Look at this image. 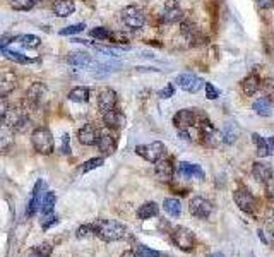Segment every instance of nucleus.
<instances>
[{"label": "nucleus", "mask_w": 274, "mask_h": 257, "mask_svg": "<svg viewBox=\"0 0 274 257\" xmlns=\"http://www.w3.org/2000/svg\"><path fill=\"white\" fill-rule=\"evenodd\" d=\"M112 35H113V31H110L108 27H103V26H98V27H94V30H91V36L100 41H110Z\"/></svg>", "instance_id": "33"}, {"label": "nucleus", "mask_w": 274, "mask_h": 257, "mask_svg": "<svg viewBox=\"0 0 274 257\" xmlns=\"http://www.w3.org/2000/svg\"><path fill=\"white\" fill-rule=\"evenodd\" d=\"M46 195V184L45 180H38L35 184V189H33V194H31V199L28 203V208H26V216L31 218L35 216L38 209L41 208V203H43Z\"/></svg>", "instance_id": "7"}, {"label": "nucleus", "mask_w": 274, "mask_h": 257, "mask_svg": "<svg viewBox=\"0 0 274 257\" xmlns=\"http://www.w3.org/2000/svg\"><path fill=\"white\" fill-rule=\"evenodd\" d=\"M67 98L74 103H86L89 100V90L86 86H77L69 91Z\"/></svg>", "instance_id": "28"}, {"label": "nucleus", "mask_w": 274, "mask_h": 257, "mask_svg": "<svg viewBox=\"0 0 274 257\" xmlns=\"http://www.w3.org/2000/svg\"><path fill=\"white\" fill-rule=\"evenodd\" d=\"M117 93L112 88H103V90L98 93V108L101 110V113H106L113 108H117Z\"/></svg>", "instance_id": "14"}, {"label": "nucleus", "mask_w": 274, "mask_h": 257, "mask_svg": "<svg viewBox=\"0 0 274 257\" xmlns=\"http://www.w3.org/2000/svg\"><path fill=\"white\" fill-rule=\"evenodd\" d=\"M173 95H175V86H173V84H167L163 90L158 91V96L161 98V100H168V98H172Z\"/></svg>", "instance_id": "43"}, {"label": "nucleus", "mask_w": 274, "mask_h": 257, "mask_svg": "<svg viewBox=\"0 0 274 257\" xmlns=\"http://www.w3.org/2000/svg\"><path fill=\"white\" fill-rule=\"evenodd\" d=\"M209 257H225V255L221 254V252H214V254H211Z\"/></svg>", "instance_id": "54"}, {"label": "nucleus", "mask_w": 274, "mask_h": 257, "mask_svg": "<svg viewBox=\"0 0 274 257\" xmlns=\"http://www.w3.org/2000/svg\"><path fill=\"white\" fill-rule=\"evenodd\" d=\"M135 254H137V257H159L158 250L149 249V247H146L143 244H139L135 247Z\"/></svg>", "instance_id": "39"}, {"label": "nucleus", "mask_w": 274, "mask_h": 257, "mask_svg": "<svg viewBox=\"0 0 274 257\" xmlns=\"http://www.w3.org/2000/svg\"><path fill=\"white\" fill-rule=\"evenodd\" d=\"M178 175H180V179H197V180H204L206 177L201 165H194V163L188 161L178 163Z\"/></svg>", "instance_id": "17"}, {"label": "nucleus", "mask_w": 274, "mask_h": 257, "mask_svg": "<svg viewBox=\"0 0 274 257\" xmlns=\"http://www.w3.org/2000/svg\"><path fill=\"white\" fill-rule=\"evenodd\" d=\"M120 257H137V254H135L134 250H125Z\"/></svg>", "instance_id": "52"}, {"label": "nucleus", "mask_w": 274, "mask_h": 257, "mask_svg": "<svg viewBox=\"0 0 274 257\" xmlns=\"http://www.w3.org/2000/svg\"><path fill=\"white\" fill-rule=\"evenodd\" d=\"M159 213V206L156 203H146L139 208V211H137V216L139 219H149L156 216V214Z\"/></svg>", "instance_id": "29"}, {"label": "nucleus", "mask_w": 274, "mask_h": 257, "mask_svg": "<svg viewBox=\"0 0 274 257\" xmlns=\"http://www.w3.org/2000/svg\"><path fill=\"white\" fill-rule=\"evenodd\" d=\"M165 6H178V0H167Z\"/></svg>", "instance_id": "53"}, {"label": "nucleus", "mask_w": 274, "mask_h": 257, "mask_svg": "<svg viewBox=\"0 0 274 257\" xmlns=\"http://www.w3.org/2000/svg\"><path fill=\"white\" fill-rule=\"evenodd\" d=\"M252 108L254 111H256L257 115H261V117H271L274 113V103L269 100V98H259V100L254 101V105H252Z\"/></svg>", "instance_id": "24"}, {"label": "nucleus", "mask_w": 274, "mask_h": 257, "mask_svg": "<svg viewBox=\"0 0 274 257\" xmlns=\"http://www.w3.org/2000/svg\"><path fill=\"white\" fill-rule=\"evenodd\" d=\"M9 113V105L4 98H0V124L6 122V117Z\"/></svg>", "instance_id": "46"}, {"label": "nucleus", "mask_w": 274, "mask_h": 257, "mask_svg": "<svg viewBox=\"0 0 274 257\" xmlns=\"http://www.w3.org/2000/svg\"><path fill=\"white\" fill-rule=\"evenodd\" d=\"M161 21L165 24H175L183 21V11L178 6H165L161 12Z\"/></svg>", "instance_id": "20"}, {"label": "nucleus", "mask_w": 274, "mask_h": 257, "mask_svg": "<svg viewBox=\"0 0 274 257\" xmlns=\"http://www.w3.org/2000/svg\"><path fill=\"white\" fill-rule=\"evenodd\" d=\"M96 146L100 148V151L105 154V156H108V154H113V153L117 151V139H115V135H113L112 132H101L100 141H98Z\"/></svg>", "instance_id": "19"}, {"label": "nucleus", "mask_w": 274, "mask_h": 257, "mask_svg": "<svg viewBox=\"0 0 274 257\" xmlns=\"http://www.w3.org/2000/svg\"><path fill=\"white\" fill-rule=\"evenodd\" d=\"M175 82H177V86L180 88V90L187 91V93H197V91H201V88L206 84L199 76H196V74H192V72H182V74H178L177 79H175Z\"/></svg>", "instance_id": "8"}, {"label": "nucleus", "mask_w": 274, "mask_h": 257, "mask_svg": "<svg viewBox=\"0 0 274 257\" xmlns=\"http://www.w3.org/2000/svg\"><path fill=\"white\" fill-rule=\"evenodd\" d=\"M172 240H173V244L183 252H190L194 247H196V235H194V232L187 226L173 228Z\"/></svg>", "instance_id": "4"}, {"label": "nucleus", "mask_w": 274, "mask_h": 257, "mask_svg": "<svg viewBox=\"0 0 274 257\" xmlns=\"http://www.w3.org/2000/svg\"><path fill=\"white\" fill-rule=\"evenodd\" d=\"M31 142H33L35 151L40 153V154H45V156L51 154V153H53V149H55L53 135H51V132L46 127H38V129L33 130Z\"/></svg>", "instance_id": "2"}, {"label": "nucleus", "mask_w": 274, "mask_h": 257, "mask_svg": "<svg viewBox=\"0 0 274 257\" xmlns=\"http://www.w3.org/2000/svg\"><path fill=\"white\" fill-rule=\"evenodd\" d=\"M252 141L256 144V151H257V156L261 158H266L269 154V146H267V141L262 137V135H259L257 132L252 134Z\"/></svg>", "instance_id": "30"}, {"label": "nucleus", "mask_w": 274, "mask_h": 257, "mask_svg": "<svg viewBox=\"0 0 274 257\" xmlns=\"http://www.w3.org/2000/svg\"><path fill=\"white\" fill-rule=\"evenodd\" d=\"M103 124H105L108 129L119 130L125 127L127 117L124 115V111H120L119 108H113L110 111H106V113H103Z\"/></svg>", "instance_id": "15"}, {"label": "nucleus", "mask_w": 274, "mask_h": 257, "mask_svg": "<svg viewBox=\"0 0 274 257\" xmlns=\"http://www.w3.org/2000/svg\"><path fill=\"white\" fill-rule=\"evenodd\" d=\"M67 62L70 65H75V67H88L93 64V59L86 51H72V53H69Z\"/></svg>", "instance_id": "26"}, {"label": "nucleus", "mask_w": 274, "mask_h": 257, "mask_svg": "<svg viewBox=\"0 0 274 257\" xmlns=\"http://www.w3.org/2000/svg\"><path fill=\"white\" fill-rule=\"evenodd\" d=\"M240 86H242V91L245 93V95L252 96V95H256L259 90H261L262 82H261V79L256 76V74H250V76H247L242 82H240Z\"/></svg>", "instance_id": "22"}, {"label": "nucleus", "mask_w": 274, "mask_h": 257, "mask_svg": "<svg viewBox=\"0 0 274 257\" xmlns=\"http://www.w3.org/2000/svg\"><path fill=\"white\" fill-rule=\"evenodd\" d=\"M75 11V6L72 0H57L53 2V12L59 17H69L72 16Z\"/></svg>", "instance_id": "25"}, {"label": "nucleus", "mask_w": 274, "mask_h": 257, "mask_svg": "<svg viewBox=\"0 0 274 257\" xmlns=\"http://www.w3.org/2000/svg\"><path fill=\"white\" fill-rule=\"evenodd\" d=\"M266 185H267V194H269V197L274 201V180H271V182H269V184H266Z\"/></svg>", "instance_id": "50"}, {"label": "nucleus", "mask_w": 274, "mask_h": 257, "mask_svg": "<svg viewBox=\"0 0 274 257\" xmlns=\"http://www.w3.org/2000/svg\"><path fill=\"white\" fill-rule=\"evenodd\" d=\"M57 223H59V216H57V214H45V219L43 221H41V228H43V230H48L50 226H53V225H57Z\"/></svg>", "instance_id": "42"}, {"label": "nucleus", "mask_w": 274, "mask_h": 257, "mask_svg": "<svg viewBox=\"0 0 274 257\" xmlns=\"http://www.w3.org/2000/svg\"><path fill=\"white\" fill-rule=\"evenodd\" d=\"M163 209H165V213L172 218H178L182 214V204H180V201L175 199V197L165 199L163 201Z\"/></svg>", "instance_id": "27"}, {"label": "nucleus", "mask_w": 274, "mask_h": 257, "mask_svg": "<svg viewBox=\"0 0 274 257\" xmlns=\"http://www.w3.org/2000/svg\"><path fill=\"white\" fill-rule=\"evenodd\" d=\"M201 141L206 148H218L223 142V134L218 129H214L211 122L201 125Z\"/></svg>", "instance_id": "9"}, {"label": "nucleus", "mask_w": 274, "mask_h": 257, "mask_svg": "<svg viewBox=\"0 0 274 257\" xmlns=\"http://www.w3.org/2000/svg\"><path fill=\"white\" fill-rule=\"evenodd\" d=\"M51 250H53V247L50 244H40V245L33 247V255L35 257H50Z\"/></svg>", "instance_id": "38"}, {"label": "nucleus", "mask_w": 274, "mask_h": 257, "mask_svg": "<svg viewBox=\"0 0 274 257\" xmlns=\"http://www.w3.org/2000/svg\"><path fill=\"white\" fill-rule=\"evenodd\" d=\"M267 146H269V154H272L274 156V135L267 139Z\"/></svg>", "instance_id": "51"}, {"label": "nucleus", "mask_w": 274, "mask_h": 257, "mask_svg": "<svg viewBox=\"0 0 274 257\" xmlns=\"http://www.w3.org/2000/svg\"><path fill=\"white\" fill-rule=\"evenodd\" d=\"M2 55L9 60H12V62L16 64H31V59L24 57V55H21L19 51H12V50H2Z\"/></svg>", "instance_id": "34"}, {"label": "nucleus", "mask_w": 274, "mask_h": 257, "mask_svg": "<svg viewBox=\"0 0 274 257\" xmlns=\"http://www.w3.org/2000/svg\"><path fill=\"white\" fill-rule=\"evenodd\" d=\"M103 163H105L103 158H91V160H88L86 163H83L81 174H88V172H91V170H96V168H100Z\"/></svg>", "instance_id": "36"}, {"label": "nucleus", "mask_w": 274, "mask_h": 257, "mask_svg": "<svg viewBox=\"0 0 274 257\" xmlns=\"http://www.w3.org/2000/svg\"><path fill=\"white\" fill-rule=\"evenodd\" d=\"M127 228L115 219H96L94 221V235L103 242H117L127 237Z\"/></svg>", "instance_id": "1"}, {"label": "nucleus", "mask_w": 274, "mask_h": 257, "mask_svg": "<svg viewBox=\"0 0 274 257\" xmlns=\"http://www.w3.org/2000/svg\"><path fill=\"white\" fill-rule=\"evenodd\" d=\"M75 235H77V238H86L89 235H94V223H88V225L79 226Z\"/></svg>", "instance_id": "41"}, {"label": "nucleus", "mask_w": 274, "mask_h": 257, "mask_svg": "<svg viewBox=\"0 0 274 257\" xmlns=\"http://www.w3.org/2000/svg\"><path fill=\"white\" fill-rule=\"evenodd\" d=\"M7 127H11L16 132H24V130L30 127V119H28L26 111L21 108H12L9 110V113L6 117V122Z\"/></svg>", "instance_id": "6"}, {"label": "nucleus", "mask_w": 274, "mask_h": 257, "mask_svg": "<svg viewBox=\"0 0 274 257\" xmlns=\"http://www.w3.org/2000/svg\"><path fill=\"white\" fill-rule=\"evenodd\" d=\"M55 203H57V195H55V192H46L45 199H43V203H41V213H43V214H50L51 211H53Z\"/></svg>", "instance_id": "32"}, {"label": "nucleus", "mask_w": 274, "mask_h": 257, "mask_svg": "<svg viewBox=\"0 0 274 257\" xmlns=\"http://www.w3.org/2000/svg\"><path fill=\"white\" fill-rule=\"evenodd\" d=\"M237 139V130H233V127L231 125H228L225 130H223V141L225 142H228V144H231Z\"/></svg>", "instance_id": "44"}, {"label": "nucleus", "mask_w": 274, "mask_h": 257, "mask_svg": "<svg viewBox=\"0 0 274 257\" xmlns=\"http://www.w3.org/2000/svg\"><path fill=\"white\" fill-rule=\"evenodd\" d=\"M16 88V76L12 72H0V98L7 96Z\"/></svg>", "instance_id": "21"}, {"label": "nucleus", "mask_w": 274, "mask_h": 257, "mask_svg": "<svg viewBox=\"0 0 274 257\" xmlns=\"http://www.w3.org/2000/svg\"><path fill=\"white\" fill-rule=\"evenodd\" d=\"M100 135H101V132L98 130L96 125H94V124H86V125H83V127L79 129L77 139H79V142H81L83 146H94V144H98V141H100Z\"/></svg>", "instance_id": "13"}, {"label": "nucleus", "mask_w": 274, "mask_h": 257, "mask_svg": "<svg viewBox=\"0 0 274 257\" xmlns=\"http://www.w3.org/2000/svg\"><path fill=\"white\" fill-rule=\"evenodd\" d=\"M45 96H46V88L41 82H35L28 90V100H30L33 106H40V103Z\"/></svg>", "instance_id": "23"}, {"label": "nucleus", "mask_w": 274, "mask_h": 257, "mask_svg": "<svg viewBox=\"0 0 274 257\" xmlns=\"http://www.w3.org/2000/svg\"><path fill=\"white\" fill-rule=\"evenodd\" d=\"M120 19L129 30H141L146 24V14L143 9H139L137 6H127L122 9Z\"/></svg>", "instance_id": "3"}, {"label": "nucleus", "mask_w": 274, "mask_h": 257, "mask_svg": "<svg viewBox=\"0 0 274 257\" xmlns=\"http://www.w3.org/2000/svg\"><path fill=\"white\" fill-rule=\"evenodd\" d=\"M256 4L262 11H267V9H271L274 6V0H256Z\"/></svg>", "instance_id": "48"}, {"label": "nucleus", "mask_w": 274, "mask_h": 257, "mask_svg": "<svg viewBox=\"0 0 274 257\" xmlns=\"http://www.w3.org/2000/svg\"><path fill=\"white\" fill-rule=\"evenodd\" d=\"M188 209H190V213H192L196 218L206 219V218L211 216V213H212V204H211L207 199L199 197V195H197V197H192V199H190V203H188Z\"/></svg>", "instance_id": "12"}, {"label": "nucleus", "mask_w": 274, "mask_h": 257, "mask_svg": "<svg viewBox=\"0 0 274 257\" xmlns=\"http://www.w3.org/2000/svg\"><path fill=\"white\" fill-rule=\"evenodd\" d=\"M19 40H21L19 43H21L22 46H26V48H38L40 43H41V40L38 38V36H35V35H24V36H21Z\"/></svg>", "instance_id": "37"}, {"label": "nucleus", "mask_w": 274, "mask_h": 257, "mask_svg": "<svg viewBox=\"0 0 274 257\" xmlns=\"http://www.w3.org/2000/svg\"><path fill=\"white\" fill-rule=\"evenodd\" d=\"M60 149H62L64 154H69L70 153V135L69 134H64L62 139H60Z\"/></svg>", "instance_id": "47"}, {"label": "nucleus", "mask_w": 274, "mask_h": 257, "mask_svg": "<svg viewBox=\"0 0 274 257\" xmlns=\"http://www.w3.org/2000/svg\"><path fill=\"white\" fill-rule=\"evenodd\" d=\"M86 24L84 22H79V24H72V26H67L64 30H60V35L62 36H70V35H77V33H83Z\"/></svg>", "instance_id": "40"}, {"label": "nucleus", "mask_w": 274, "mask_h": 257, "mask_svg": "<svg viewBox=\"0 0 274 257\" xmlns=\"http://www.w3.org/2000/svg\"><path fill=\"white\" fill-rule=\"evenodd\" d=\"M9 6L14 11H31L35 7V0H9Z\"/></svg>", "instance_id": "35"}, {"label": "nucleus", "mask_w": 274, "mask_h": 257, "mask_svg": "<svg viewBox=\"0 0 274 257\" xmlns=\"http://www.w3.org/2000/svg\"><path fill=\"white\" fill-rule=\"evenodd\" d=\"M135 153L139 154L141 158H144L146 161L156 163L159 158L165 156V144L159 141H154L149 144H141V146L135 148Z\"/></svg>", "instance_id": "5"}, {"label": "nucleus", "mask_w": 274, "mask_h": 257, "mask_svg": "<svg viewBox=\"0 0 274 257\" xmlns=\"http://www.w3.org/2000/svg\"><path fill=\"white\" fill-rule=\"evenodd\" d=\"M12 129L7 127V125H0V149H6L12 144L14 141Z\"/></svg>", "instance_id": "31"}, {"label": "nucleus", "mask_w": 274, "mask_h": 257, "mask_svg": "<svg viewBox=\"0 0 274 257\" xmlns=\"http://www.w3.org/2000/svg\"><path fill=\"white\" fill-rule=\"evenodd\" d=\"M264 90H266L269 95H274V77L266 79V81H264Z\"/></svg>", "instance_id": "49"}, {"label": "nucleus", "mask_w": 274, "mask_h": 257, "mask_svg": "<svg viewBox=\"0 0 274 257\" xmlns=\"http://www.w3.org/2000/svg\"><path fill=\"white\" fill-rule=\"evenodd\" d=\"M233 199H235V203H237V206L242 209L243 213H254V211H256V199H254V195L250 194L245 187H238V189L235 190Z\"/></svg>", "instance_id": "11"}, {"label": "nucleus", "mask_w": 274, "mask_h": 257, "mask_svg": "<svg viewBox=\"0 0 274 257\" xmlns=\"http://www.w3.org/2000/svg\"><path fill=\"white\" fill-rule=\"evenodd\" d=\"M204 88H206V98H207V100H216V98L220 96V91L216 90L211 82H206Z\"/></svg>", "instance_id": "45"}, {"label": "nucleus", "mask_w": 274, "mask_h": 257, "mask_svg": "<svg viewBox=\"0 0 274 257\" xmlns=\"http://www.w3.org/2000/svg\"><path fill=\"white\" fill-rule=\"evenodd\" d=\"M154 174L159 180L163 182H170L175 175V165L172 163L170 158H159L158 161L154 163Z\"/></svg>", "instance_id": "16"}, {"label": "nucleus", "mask_w": 274, "mask_h": 257, "mask_svg": "<svg viewBox=\"0 0 274 257\" xmlns=\"http://www.w3.org/2000/svg\"><path fill=\"white\" fill-rule=\"evenodd\" d=\"M196 124H197V111H194L192 108L178 110L177 113L173 115V125H175V127H177L178 130L192 129Z\"/></svg>", "instance_id": "10"}, {"label": "nucleus", "mask_w": 274, "mask_h": 257, "mask_svg": "<svg viewBox=\"0 0 274 257\" xmlns=\"http://www.w3.org/2000/svg\"><path fill=\"white\" fill-rule=\"evenodd\" d=\"M252 175L254 179L261 184H269L272 180V168L269 163H264V161H256L252 166Z\"/></svg>", "instance_id": "18"}]
</instances>
